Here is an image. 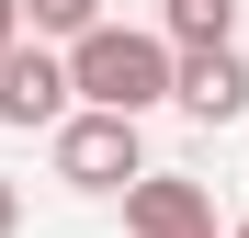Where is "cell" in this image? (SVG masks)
Here are the masks:
<instances>
[{"instance_id": "obj_1", "label": "cell", "mask_w": 249, "mask_h": 238, "mask_svg": "<svg viewBox=\"0 0 249 238\" xmlns=\"http://www.w3.org/2000/svg\"><path fill=\"white\" fill-rule=\"evenodd\" d=\"M170 79H181V57L159 46V34H136V23H91L68 46V91L91 113H124V125H136L147 102H170Z\"/></svg>"}, {"instance_id": "obj_2", "label": "cell", "mask_w": 249, "mask_h": 238, "mask_svg": "<svg viewBox=\"0 0 249 238\" xmlns=\"http://www.w3.org/2000/svg\"><path fill=\"white\" fill-rule=\"evenodd\" d=\"M57 182L68 193H124V182H147V147L124 113H68L57 125Z\"/></svg>"}, {"instance_id": "obj_3", "label": "cell", "mask_w": 249, "mask_h": 238, "mask_svg": "<svg viewBox=\"0 0 249 238\" xmlns=\"http://www.w3.org/2000/svg\"><path fill=\"white\" fill-rule=\"evenodd\" d=\"M0 125H68V57L57 46H23L0 57Z\"/></svg>"}, {"instance_id": "obj_4", "label": "cell", "mask_w": 249, "mask_h": 238, "mask_svg": "<svg viewBox=\"0 0 249 238\" xmlns=\"http://www.w3.org/2000/svg\"><path fill=\"white\" fill-rule=\"evenodd\" d=\"M124 227L136 238H215V204H204V182L147 170V182H124Z\"/></svg>"}, {"instance_id": "obj_5", "label": "cell", "mask_w": 249, "mask_h": 238, "mask_svg": "<svg viewBox=\"0 0 249 238\" xmlns=\"http://www.w3.org/2000/svg\"><path fill=\"white\" fill-rule=\"evenodd\" d=\"M170 102L193 113V125H238V113H249V57H238V46H215V57H181Z\"/></svg>"}, {"instance_id": "obj_6", "label": "cell", "mask_w": 249, "mask_h": 238, "mask_svg": "<svg viewBox=\"0 0 249 238\" xmlns=\"http://www.w3.org/2000/svg\"><path fill=\"white\" fill-rule=\"evenodd\" d=\"M159 46H170V57H215V46H238V0H159Z\"/></svg>"}, {"instance_id": "obj_7", "label": "cell", "mask_w": 249, "mask_h": 238, "mask_svg": "<svg viewBox=\"0 0 249 238\" xmlns=\"http://www.w3.org/2000/svg\"><path fill=\"white\" fill-rule=\"evenodd\" d=\"M91 23H102V0H23V34L34 46H79Z\"/></svg>"}, {"instance_id": "obj_8", "label": "cell", "mask_w": 249, "mask_h": 238, "mask_svg": "<svg viewBox=\"0 0 249 238\" xmlns=\"http://www.w3.org/2000/svg\"><path fill=\"white\" fill-rule=\"evenodd\" d=\"M23 46V0H0V57H12Z\"/></svg>"}, {"instance_id": "obj_9", "label": "cell", "mask_w": 249, "mask_h": 238, "mask_svg": "<svg viewBox=\"0 0 249 238\" xmlns=\"http://www.w3.org/2000/svg\"><path fill=\"white\" fill-rule=\"evenodd\" d=\"M12 227H23V193H12V182H0V238H12Z\"/></svg>"}, {"instance_id": "obj_10", "label": "cell", "mask_w": 249, "mask_h": 238, "mask_svg": "<svg viewBox=\"0 0 249 238\" xmlns=\"http://www.w3.org/2000/svg\"><path fill=\"white\" fill-rule=\"evenodd\" d=\"M238 238H249V227H238Z\"/></svg>"}]
</instances>
